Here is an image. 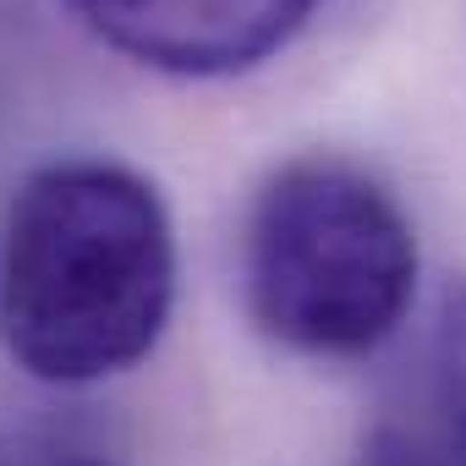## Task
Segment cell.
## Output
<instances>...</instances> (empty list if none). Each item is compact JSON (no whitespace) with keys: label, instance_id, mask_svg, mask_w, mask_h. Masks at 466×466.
<instances>
[{"label":"cell","instance_id":"obj_1","mask_svg":"<svg viewBox=\"0 0 466 466\" xmlns=\"http://www.w3.org/2000/svg\"><path fill=\"white\" fill-rule=\"evenodd\" d=\"M176 302V230L121 159H50L0 214V346L39 384L137 368Z\"/></svg>","mask_w":466,"mask_h":466},{"label":"cell","instance_id":"obj_5","mask_svg":"<svg viewBox=\"0 0 466 466\" xmlns=\"http://www.w3.org/2000/svg\"><path fill=\"white\" fill-rule=\"evenodd\" d=\"M77 466H105V461H77Z\"/></svg>","mask_w":466,"mask_h":466},{"label":"cell","instance_id":"obj_2","mask_svg":"<svg viewBox=\"0 0 466 466\" xmlns=\"http://www.w3.org/2000/svg\"><path fill=\"white\" fill-rule=\"evenodd\" d=\"M417 237L395 192L351 159L280 165L242 230L248 319L302 357H368L411 313Z\"/></svg>","mask_w":466,"mask_h":466},{"label":"cell","instance_id":"obj_6","mask_svg":"<svg viewBox=\"0 0 466 466\" xmlns=\"http://www.w3.org/2000/svg\"><path fill=\"white\" fill-rule=\"evenodd\" d=\"M368 466H373V461H368Z\"/></svg>","mask_w":466,"mask_h":466},{"label":"cell","instance_id":"obj_3","mask_svg":"<svg viewBox=\"0 0 466 466\" xmlns=\"http://www.w3.org/2000/svg\"><path fill=\"white\" fill-rule=\"evenodd\" d=\"M127 61L165 77H237L280 56L324 0H61Z\"/></svg>","mask_w":466,"mask_h":466},{"label":"cell","instance_id":"obj_4","mask_svg":"<svg viewBox=\"0 0 466 466\" xmlns=\"http://www.w3.org/2000/svg\"><path fill=\"white\" fill-rule=\"evenodd\" d=\"M373 466H466V286H450L368 444Z\"/></svg>","mask_w":466,"mask_h":466}]
</instances>
